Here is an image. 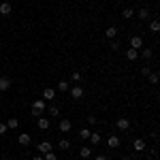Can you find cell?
<instances>
[{
    "mask_svg": "<svg viewBox=\"0 0 160 160\" xmlns=\"http://www.w3.org/2000/svg\"><path fill=\"white\" fill-rule=\"evenodd\" d=\"M43 111H45V100L43 98H38V100H34L32 102V115H43Z\"/></svg>",
    "mask_w": 160,
    "mask_h": 160,
    "instance_id": "cell-1",
    "label": "cell"
},
{
    "mask_svg": "<svg viewBox=\"0 0 160 160\" xmlns=\"http://www.w3.org/2000/svg\"><path fill=\"white\" fill-rule=\"evenodd\" d=\"M68 92H71V96H73L75 100L83 98V88L79 86V83H77V86H73V88H71V90H68Z\"/></svg>",
    "mask_w": 160,
    "mask_h": 160,
    "instance_id": "cell-2",
    "label": "cell"
},
{
    "mask_svg": "<svg viewBox=\"0 0 160 160\" xmlns=\"http://www.w3.org/2000/svg\"><path fill=\"white\" fill-rule=\"evenodd\" d=\"M141 47H143V38H141V37H132V38H130V49L139 51Z\"/></svg>",
    "mask_w": 160,
    "mask_h": 160,
    "instance_id": "cell-3",
    "label": "cell"
},
{
    "mask_svg": "<svg viewBox=\"0 0 160 160\" xmlns=\"http://www.w3.org/2000/svg\"><path fill=\"white\" fill-rule=\"evenodd\" d=\"M145 148H148V143L143 139H135V143H132V149L135 152H145Z\"/></svg>",
    "mask_w": 160,
    "mask_h": 160,
    "instance_id": "cell-4",
    "label": "cell"
},
{
    "mask_svg": "<svg viewBox=\"0 0 160 160\" xmlns=\"http://www.w3.org/2000/svg\"><path fill=\"white\" fill-rule=\"evenodd\" d=\"M37 149L41 152V156H43V154H47V152H51L53 148H51V143H49V141H43V143H38V145H37Z\"/></svg>",
    "mask_w": 160,
    "mask_h": 160,
    "instance_id": "cell-5",
    "label": "cell"
},
{
    "mask_svg": "<svg viewBox=\"0 0 160 160\" xmlns=\"http://www.w3.org/2000/svg\"><path fill=\"white\" fill-rule=\"evenodd\" d=\"M107 145H109L111 149H118L120 148V137H115V135H111L109 139H107Z\"/></svg>",
    "mask_w": 160,
    "mask_h": 160,
    "instance_id": "cell-6",
    "label": "cell"
},
{
    "mask_svg": "<svg viewBox=\"0 0 160 160\" xmlns=\"http://www.w3.org/2000/svg\"><path fill=\"white\" fill-rule=\"evenodd\" d=\"M58 128H60V132H68V130L73 128V124H71V120H60Z\"/></svg>",
    "mask_w": 160,
    "mask_h": 160,
    "instance_id": "cell-7",
    "label": "cell"
},
{
    "mask_svg": "<svg viewBox=\"0 0 160 160\" xmlns=\"http://www.w3.org/2000/svg\"><path fill=\"white\" fill-rule=\"evenodd\" d=\"M30 141H32V139H30L28 132H19V137H17V143H19V145H30Z\"/></svg>",
    "mask_w": 160,
    "mask_h": 160,
    "instance_id": "cell-8",
    "label": "cell"
},
{
    "mask_svg": "<svg viewBox=\"0 0 160 160\" xmlns=\"http://www.w3.org/2000/svg\"><path fill=\"white\" fill-rule=\"evenodd\" d=\"M115 126H118V130H128V128H130V122H128L126 118H120V120L115 122Z\"/></svg>",
    "mask_w": 160,
    "mask_h": 160,
    "instance_id": "cell-9",
    "label": "cell"
},
{
    "mask_svg": "<svg viewBox=\"0 0 160 160\" xmlns=\"http://www.w3.org/2000/svg\"><path fill=\"white\" fill-rule=\"evenodd\" d=\"M43 98L45 100H53L56 98V90H53V88H45V90H43Z\"/></svg>",
    "mask_w": 160,
    "mask_h": 160,
    "instance_id": "cell-10",
    "label": "cell"
},
{
    "mask_svg": "<svg viewBox=\"0 0 160 160\" xmlns=\"http://www.w3.org/2000/svg\"><path fill=\"white\" fill-rule=\"evenodd\" d=\"M37 126L41 128V130H49V126H51V122L47 120V118H38V122H37Z\"/></svg>",
    "mask_w": 160,
    "mask_h": 160,
    "instance_id": "cell-11",
    "label": "cell"
},
{
    "mask_svg": "<svg viewBox=\"0 0 160 160\" xmlns=\"http://www.w3.org/2000/svg\"><path fill=\"white\" fill-rule=\"evenodd\" d=\"M0 15H11V2H0Z\"/></svg>",
    "mask_w": 160,
    "mask_h": 160,
    "instance_id": "cell-12",
    "label": "cell"
},
{
    "mask_svg": "<svg viewBox=\"0 0 160 160\" xmlns=\"http://www.w3.org/2000/svg\"><path fill=\"white\" fill-rule=\"evenodd\" d=\"M11 88V79L9 77H0V92H7Z\"/></svg>",
    "mask_w": 160,
    "mask_h": 160,
    "instance_id": "cell-13",
    "label": "cell"
},
{
    "mask_svg": "<svg viewBox=\"0 0 160 160\" xmlns=\"http://www.w3.org/2000/svg\"><path fill=\"white\" fill-rule=\"evenodd\" d=\"M105 37H107V38H111V41H113V38L118 37V28H115V26H109V28L105 30Z\"/></svg>",
    "mask_w": 160,
    "mask_h": 160,
    "instance_id": "cell-14",
    "label": "cell"
},
{
    "mask_svg": "<svg viewBox=\"0 0 160 160\" xmlns=\"http://www.w3.org/2000/svg\"><path fill=\"white\" fill-rule=\"evenodd\" d=\"M79 156H81V158H90V156H92V149L88 148V145H81V148H79Z\"/></svg>",
    "mask_w": 160,
    "mask_h": 160,
    "instance_id": "cell-15",
    "label": "cell"
},
{
    "mask_svg": "<svg viewBox=\"0 0 160 160\" xmlns=\"http://www.w3.org/2000/svg\"><path fill=\"white\" fill-rule=\"evenodd\" d=\"M122 17H124V19H130V17H135V9H132V7H126V9L122 11Z\"/></svg>",
    "mask_w": 160,
    "mask_h": 160,
    "instance_id": "cell-16",
    "label": "cell"
},
{
    "mask_svg": "<svg viewBox=\"0 0 160 160\" xmlns=\"http://www.w3.org/2000/svg\"><path fill=\"white\" fill-rule=\"evenodd\" d=\"M135 15H137V17H139V19H143V22H145V19H148V17H149V11H148V9H145V7H143V9H139V11H137Z\"/></svg>",
    "mask_w": 160,
    "mask_h": 160,
    "instance_id": "cell-17",
    "label": "cell"
},
{
    "mask_svg": "<svg viewBox=\"0 0 160 160\" xmlns=\"http://www.w3.org/2000/svg\"><path fill=\"white\" fill-rule=\"evenodd\" d=\"M126 58H128L130 62H135L137 58H139V51H137V49H128V51H126Z\"/></svg>",
    "mask_w": 160,
    "mask_h": 160,
    "instance_id": "cell-18",
    "label": "cell"
},
{
    "mask_svg": "<svg viewBox=\"0 0 160 160\" xmlns=\"http://www.w3.org/2000/svg\"><path fill=\"white\" fill-rule=\"evenodd\" d=\"M17 126H19V120H17V118H11V120L7 122V128H9V130H15Z\"/></svg>",
    "mask_w": 160,
    "mask_h": 160,
    "instance_id": "cell-19",
    "label": "cell"
},
{
    "mask_svg": "<svg viewBox=\"0 0 160 160\" xmlns=\"http://www.w3.org/2000/svg\"><path fill=\"white\" fill-rule=\"evenodd\" d=\"M158 30H160V22H158V19H154V22L149 24V32H152V34H156Z\"/></svg>",
    "mask_w": 160,
    "mask_h": 160,
    "instance_id": "cell-20",
    "label": "cell"
},
{
    "mask_svg": "<svg viewBox=\"0 0 160 160\" xmlns=\"http://www.w3.org/2000/svg\"><path fill=\"white\" fill-rule=\"evenodd\" d=\"M90 141H92L94 145H98V143L102 141V139H100V135H98V132H90Z\"/></svg>",
    "mask_w": 160,
    "mask_h": 160,
    "instance_id": "cell-21",
    "label": "cell"
},
{
    "mask_svg": "<svg viewBox=\"0 0 160 160\" xmlns=\"http://www.w3.org/2000/svg\"><path fill=\"white\" fill-rule=\"evenodd\" d=\"M152 53H154V51L149 49V47H141V56H143L145 60H149V58H152Z\"/></svg>",
    "mask_w": 160,
    "mask_h": 160,
    "instance_id": "cell-22",
    "label": "cell"
},
{
    "mask_svg": "<svg viewBox=\"0 0 160 160\" xmlns=\"http://www.w3.org/2000/svg\"><path fill=\"white\" fill-rule=\"evenodd\" d=\"M58 90H60V92H68V90H71L68 81H58Z\"/></svg>",
    "mask_w": 160,
    "mask_h": 160,
    "instance_id": "cell-23",
    "label": "cell"
},
{
    "mask_svg": "<svg viewBox=\"0 0 160 160\" xmlns=\"http://www.w3.org/2000/svg\"><path fill=\"white\" fill-rule=\"evenodd\" d=\"M90 132H92L90 128H81V130H79V137H81V139H90Z\"/></svg>",
    "mask_w": 160,
    "mask_h": 160,
    "instance_id": "cell-24",
    "label": "cell"
},
{
    "mask_svg": "<svg viewBox=\"0 0 160 160\" xmlns=\"http://www.w3.org/2000/svg\"><path fill=\"white\" fill-rule=\"evenodd\" d=\"M148 79H149V83H152V86H156V83H158V75H156V73H149Z\"/></svg>",
    "mask_w": 160,
    "mask_h": 160,
    "instance_id": "cell-25",
    "label": "cell"
},
{
    "mask_svg": "<svg viewBox=\"0 0 160 160\" xmlns=\"http://www.w3.org/2000/svg\"><path fill=\"white\" fill-rule=\"evenodd\" d=\"M71 148V141L68 139H60V149H68Z\"/></svg>",
    "mask_w": 160,
    "mask_h": 160,
    "instance_id": "cell-26",
    "label": "cell"
},
{
    "mask_svg": "<svg viewBox=\"0 0 160 160\" xmlns=\"http://www.w3.org/2000/svg\"><path fill=\"white\" fill-rule=\"evenodd\" d=\"M43 160H58V158H56L53 152H47V154H43Z\"/></svg>",
    "mask_w": 160,
    "mask_h": 160,
    "instance_id": "cell-27",
    "label": "cell"
},
{
    "mask_svg": "<svg viewBox=\"0 0 160 160\" xmlns=\"http://www.w3.org/2000/svg\"><path fill=\"white\" fill-rule=\"evenodd\" d=\"M71 79H73L75 83H79V81H81V75H79V71H75V73L71 75Z\"/></svg>",
    "mask_w": 160,
    "mask_h": 160,
    "instance_id": "cell-28",
    "label": "cell"
},
{
    "mask_svg": "<svg viewBox=\"0 0 160 160\" xmlns=\"http://www.w3.org/2000/svg\"><path fill=\"white\" fill-rule=\"evenodd\" d=\"M58 113H60V109H58L56 105H51L49 107V115H58Z\"/></svg>",
    "mask_w": 160,
    "mask_h": 160,
    "instance_id": "cell-29",
    "label": "cell"
},
{
    "mask_svg": "<svg viewBox=\"0 0 160 160\" xmlns=\"http://www.w3.org/2000/svg\"><path fill=\"white\" fill-rule=\"evenodd\" d=\"M7 130H9V128H7V124H2V122H0V137H2V135H7Z\"/></svg>",
    "mask_w": 160,
    "mask_h": 160,
    "instance_id": "cell-30",
    "label": "cell"
},
{
    "mask_svg": "<svg viewBox=\"0 0 160 160\" xmlns=\"http://www.w3.org/2000/svg\"><path fill=\"white\" fill-rule=\"evenodd\" d=\"M111 49L118 51V49H120V43H118V41H111Z\"/></svg>",
    "mask_w": 160,
    "mask_h": 160,
    "instance_id": "cell-31",
    "label": "cell"
},
{
    "mask_svg": "<svg viewBox=\"0 0 160 160\" xmlns=\"http://www.w3.org/2000/svg\"><path fill=\"white\" fill-rule=\"evenodd\" d=\"M88 124H90V126H94V124H96V118H94V115H90V118H88Z\"/></svg>",
    "mask_w": 160,
    "mask_h": 160,
    "instance_id": "cell-32",
    "label": "cell"
},
{
    "mask_svg": "<svg viewBox=\"0 0 160 160\" xmlns=\"http://www.w3.org/2000/svg\"><path fill=\"white\" fill-rule=\"evenodd\" d=\"M141 73H143V75H145V77H148V75L152 73V71H149V66H143V68H141Z\"/></svg>",
    "mask_w": 160,
    "mask_h": 160,
    "instance_id": "cell-33",
    "label": "cell"
},
{
    "mask_svg": "<svg viewBox=\"0 0 160 160\" xmlns=\"http://www.w3.org/2000/svg\"><path fill=\"white\" fill-rule=\"evenodd\" d=\"M94 160H107V156H96Z\"/></svg>",
    "mask_w": 160,
    "mask_h": 160,
    "instance_id": "cell-34",
    "label": "cell"
},
{
    "mask_svg": "<svg viewBox=\"0 0 160 160\" xmlns=\"http://www.w3.org/2000/svg\"><path fill=\"white\" fill-rule=\"evenodd\" d=\"M32 160H43V156H34V158H32Z\"/></svg>",
    "mask_w": 160,
    "mask_h": 160,
    "instance_id": "cell-35",
    "label": "cell"
},
{
    "mask_svg": "<svg viewBox=\"0 0 160 160\" xmlns=\"http://www.w3.org/2000/svg\"><path fill=\"white\" fill-rule=\"evenodd\" d=\"M122 160H132V158H128V156H124V158Z\"/></svg>",
    "mask_w": 160,
    "mask_h": 160,
    "instance_id": "cell-36",
    "label": "cell"
},
{
    "mask_svg": "<svg viewBox=\"0 0 160 160\" xmlns=\"http://www.w3.org/2000/svg\"><path fill=\"white\" fill-rule=\"evenodd\" d=\"M124 2H130V0H124Z\"/></svg>",
    "mask_w": 160,
    "mask_h": 160,
    "instance_id": "cell-37",
    "label": "cell"
},
{
    "mask_svg": "<svg viewBox=\"0 0 160 160\" xmlns=\"http://www.w3.org/2000/svg\"><path fill=\"white\" fill-rule=\"evenodd\" d=\"M141 2H148V0H141Z\"/></svg>",
    "mask_w": 160,
    "mask_h": 160,
    "instance_id": "cell-38",
    "label": "cell"
}]
</instances>
